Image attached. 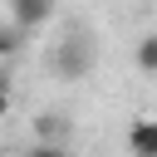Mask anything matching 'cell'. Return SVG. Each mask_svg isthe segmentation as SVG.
<instances>
[{"instance_id":"1","label":"cell","mask_w":157,"mask_h":157,"mask_svg":"<svg viewBox=\"0 0 157 157\" xmlns=\"http://www.w3.org/2000/svg\"><path fill=\"white\" fill-rule=\"evenodd\" d=\"M54 69H59V78H83V74L93 69V39H88V34H69V39H59V49H54Z\"/></svg>"},{"instance_id":"2","label":"cell","mask_w":157,"mask_h":157,"mask_svg":"<svg viewBox=\"0 0 157 157\" xmlns=\"http://www.w3.org/2000/svg\"><path fill=\"white\" fill-rule=\"evenodd\" d=\"M54 15V0H10V20H15V34H29L39 25H49Z\"/></svg>"},{"instance_id":"3","label":"cell","mask_w":157,"mask_h":157,"mask_svg":"<svg viewBox=\"0 0 157 157\" xmlns=\"http://www.w3.org/2000/svg\"><path fill=\"white\" fill-rule=\"evenodd\" d=\"M128 147H132V157H157V123L152 118H137L132 132H128Z\"/></svg>"},{"instance_id":"4","label":"cell","mask_w":157,"mask_h":157,"mask_svg":"<svg viewBox=\"0 0 157 157\" xmlns=\"http://www.w3.org/2000/svg\"><path fill=\"white\" fill-rule=\"evenodd\" d=\"M137 69H142V74L157 69V34H142V39H137Z\"/></svg>"},{"instance_id":"5","label":"cell","mask_w":157,"mask_h":157,"mask_svg":"<svg viewBox=\"0 0 157 157\" xmlns=\"http://www.w3.org/2000/svg\"><path fill=\"white\" fill-rule=\"evenodd\" d=\"M34 137H39V142H54V137H59V113L34 118Z\"/></svg>"},{"instance_id":"6","label":"cell","mask_w":157,"mask_h":157,"mask_svg":"<svg viewBox=\"0 0 157 157\" xmlns=\"http://www.w3.org/2000/svg\"><path fill=\"white\" fill-rule=\"evenodd\" d=\"M25 157H69V152H64L59 142H34V147H29Z\"/></svg>"},{"instance_id":"7","label":"cell","mask_w":157,"mask_h":157,"mask_svg":"<svg viewBox=\"0 0 157 157\" xmlns=\"http://www.w3.org/2000/svg\"><path fill=\"white\" fill-rule=\"evenodd\" d=\"M15 49H20V34H15V29H5V25H0V59H10V54H15Z\"/></svg>"},{"instance_id":"8","label":"cell","mask_w":157,"mask_h":157,"mask_svg":"<svg viewBox=\"0 0 157 157\" xmlns=\"http://www.w3.org/2000/svg\"><path fill=\"white\" fill-rule=\"evenodd\" d=\"M10 113V88H5V74H0V118Z\"/></svg>"}]
</instances>
